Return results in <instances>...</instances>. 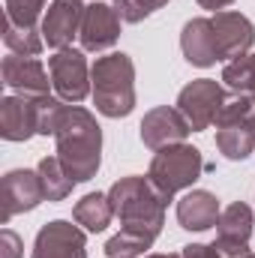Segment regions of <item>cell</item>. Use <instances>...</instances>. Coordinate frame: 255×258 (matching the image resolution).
Returning a JSON list of instances; mask_svg holds the SVG:
<instances>
[{
	"label": "cell",
	"mask_w": 255,
	"mask_h": 258,
	"mask_svg": "<svg viewBox=\"0 0 255 258\" xmlns=\"http://www.w3.org/2000/svg\"><path fill=\"white\" fill-rule=\"evenodd\" d=\"M183 258H225L213 243H189V246H183Z\"/></svg>",
	"instance_id": "cell-29"
},
{
	"label": "cell",
	"mask_w": 255,
	"mask_h": 258,
	"mask_svg": "<svg viewBox=\"0 0 255 258\" xmlns=\"http://www.w3.org/2000/svg\"><path fill=\"white\" fill-rule=\"evenodd\" d=\"M0 255L3 258H24V240L12 228H3L0 231Z\"/></svg>",
	"instance_id": "cell-28"
},
{
	"label": "cell",
	"mask_w": 255,
	"mask_h": 258,
	"mask_svg": "<svg viewBox=\"0 0 255 258\" xmlns=\"http://www.w3.org/2000/svg\"><path fill=\"white\" fill-rule=\"evenodd\" d=\"M90 96L102 117H129L135 108V63L123 51L102 54L90 66Z\"/></svg>",
	"instance_id": "cell-3"
},
{
	"label": "cell",
	"mask_w": 255,
	"mask_h": 258,
	"mask_svg": "<svg viewBox=\"0 0 255 258\" xmlns=\"http://www.w3.org/2000/svg\"><path fill=\"white\" fill-rule=\"evenodd\" d=\"M72 219H75L84 231H90V234L105 231V228L111 225V219H114V207H111L108 192H87L75 207H72Z\"/></svg>",
	"instance_id": "cell-18"
},
{
	"label": "cell",
	"mask_w": 255,
	"mask_h": 258,
	"mask_svg": "<svg viewBox=\"0 0 255 258\" xmlns=\"http://www.w3.org/2000/svg\"><path fill=\"white\" fill-rule=\"evenodd\" d=\"M3 42L18 57H36L45 48L39 27H24V24H12V21H6V27H3Z\"/></svg>",
	"instance_id": "cell-21"
},
{
	"label": "cell",
	"mask_w": 255,
	"mask_h": 258,
	"mask_svg": "<svg viewBox=\"0 0 255 258\" xmlns=\"http://www.w3.org/2000/svg\"><path fill=\"white\" fill-rule=\"evenodd\" d=\"M168 0H114L111 6L117 9V15L126 21V24H138L144 18H150L156 9H162Z\"/></svg>",
	"instance_id": "cell-27"
},
{
	"label": "cell",
	"mask_w": 255,
	"mask_h": 258,
	"mask_svg": "<svg viewBox=\"0 0 255 258\" xmlns=\"http://www.w3.org/2000/svg\"><path fill=\"white\" fill-rule=\"evenodd\" d=\"M243 258H255V252H246V255H243Z\"/></svg>",
	"instance_id": "cell-32"
},
{
	"label": "cell",
	"mask_w": 255,
	"mask_h": 258,
	"mask_svg": "<svg viewBox=\"0 0 255 258\" xmlns=\"http://www.w3.org/2000/svg\"><path fill=\"white\" fill-rule=\"evenodd\" d=\"M189 132L192 129L186 123V117L177 108H171V105H156L141 120V141L150 150H162V147H171V144H183Z\"/></svg>",
	"instance_id": "cell-14"
},
{
	"label": "cell",
	"mask_w": 255,
	"mask_h": 258,
	"mask_svg": "<svg viewBox=\"0 0 255 258\" xmlns=\"http://www.w3.org/2000/svg\"><path fill=\"white\" fill-rule=\"evenodd\" d=\"M84 0H51L45 15H42V39L48 48L60 51V48H69L72 39L81 33V18H84Z\"/></svg>",
	"instance_id": "cell-10"
},
{
	"label": "cell",
	"mask_w": 255,
	"mask_h": 258,
	"mask_svg": "<svg viewBox=\"0 0 255 258\" xmlns=\"http://www.w3.org/2000/svg\"><path fill=\"white\" fill-rule=\"evenodd\" d=\"M234 0H198V6L201 9H210V12H222V9H228Z\"/></svg>",
	"instance_id": "cell-30"
},
{
	"label": "cell",
	"mask_w": 255,
	"mask_h": 258,
	"mask_svg": "<svg viewBox=\"0 0 255 258\" xmlns=\"http://www.w3.org/2000/svg\"><path fill=\"white\" fill-rule=\"evenodd\" d=\"M147 258H183L180 252H153V255H147Z\"/></svg>",
	"instance_id": "cell-31"
},
{
	"label": "cell",
	"mask_w": 255,
	"mask_h": 258,
	"mask_svg": "<svg viewBox=\"0 0 255 258\" xmlns=\"http://www.w3.org/2000/svg\"><path fill=\"white\" fill-rule=\"evenodd\" d=\"M108 198H111L114 216L120 219V228H135L150 237H159L165 225L168 198L150 183V177H138V174L120 177L108 189Z\"/></svg>",
	"instance_id": "cell-2"
},
{
	"label": "cell",
	"mask_w": 255,
	"mask_h": 258,
	"mask_svg": "<svg viewBox=\"0 0 255 258\" xmlns=\"http://www.w3.org/2000/svg\"><path fill=\"white\" fill-rule=\"evenodd\" d=\"M120 24H123V18L117 15L114 6L93 0L81 18V33H78L81 48L84 51H108L120 39Z\"/></svg>",
	"instance_id": "cell-13"
},
{
	"label": "cell",
	"mask_w": 255,
	"mask_h": 258,
	"mask_svg": "<svg viewBox=\"0 0 255 258\" xmlns=\"http://www.w3.org/2000/svg\"><path fill=\"white\" fill-rule=\"evenodd\" d=\"M66 102L60 96H36L33 99V111H36V135H51L57 132V123H60V114H63Z\"/></svg>",
	"instance_id": "cell-25"
},
{
	"label": "cell",
	"mask_w": 255,
	"mask_h": 258,
	"mask_svg": "<svg viewBox=\"0 0 255 258\" xmlns=\"http://www.w3.org/2000/svg\"><path fill=\"white\" fill-rule=\"evenodd\" d=\"M30 258H87V231L78 222L54 219L36 231Z\"/></svg>",
	"instance_id": "cell-8"
},
{
	"label": "cell",
	"mask_w": 255,
	"mask_h": 258,
	"mask_svg": "<svg viewBox=\"0 0 255 258\" xmlns=\"http://www.w3.org/2000/svg\"><path fill=\"white\" fill-rule=\"evenodd\" d=\"M45 6H48V0H6V21L24 24V27H39Z\"/></svg>",
	"instance_id": "cell-26"
},
{
	"label": "cell",
	"mask_w": 255,
	"mask_h": 258,
	"mask_svg": "<svg viewBox=\"0 0 255 258\" xmlns=\"http://www.w3.org/2000/svg\"><path fill=\"white\" fill-rule=\"evenodd\" d=\"M0 72H3V84L18 96L36 99V96H48V90H51V72L45 69L39 57L9 54V57H3Z\"/></svg>",
	"instance_id": "cell-12"
},
{
	"label": "cell",
	"mask_w": 255,
	"mask_h": 258,
	"mask_svg": "<svg viewBox=\"0 0 255 258\" xmlns=\"http://www.w3.org/2000/svg\"><path fill=\"white\" fill-rule=\"evenodd\" d=\"M201 171H204L201 150L183 141V144H171V147L156 150V156L150 159L147 177H150V183L159 192L171 201L177 192L189 189L192 183L201 177Z\"/></svg>",
	"instance_id": "cell-4"
},
{
	"label": "cell",
	"mask_w": 255,
	"mask_h": 258,
	"mask_svg": "<svg viewBox=\"0 0 255 258\" xmlns=\"http://www.w3.org/2000/svg\"><path fill=\"white\" fill-rule=\"evenodd\" d=\"M252 207L243 204V201H234L228 204L222 213H219V222H216V249L225 258H243L249 252V237H252Z\"/></svg>",
	"instance_id": "cell-9"
},
{
	"label": "cell",
	"mask_w": 255,
	"mask_h": 258,
	"mask_svg": "<svg viewBox=\"0 0 255 258\" xmlns=\"http://www.w3.org/2000/svg\"><path fill=\"white\" fill-rule=\"evenodd\" d=\"M180 51L192 66H213L219 60V48H216V33H213V21L210 18H189L180 30Z\"/></svg>",
	"instance_id": "cell-15"
},
{
	"label": "cell",
	"mask_w": 255,
	"mask_h": 258,
	"mask_svg": "<svg viewBox=\"0 0 255 258\" xmlns=\"http://www.w3.org/2000/svg\"><path fill=\"white\" fill-rule=\"evenodd\" d=\"M48 72H51L54 96H60L63 102L78 105L90 96V66H87L84 51L72 45L54 51V57H48Z\"/></svg>",
	"instance_id": "cell-6"
},
{
	"label": "cell",
	"mask_w": 255,
	"mask_h": 258,
	"mask_svg": "<svg viewBox=\"0 0 255 258\" xmlns=\"http://www.w3.org/2000/svg\"><path fill=\"white\" fill-rule=\"evenodd\" d=\"M54 141H57V156L75 183H87L96 177L102 165V129L87 108L66 102Z\"/></svg>",
	"instance_id": "cell-1"
},
{
	"label": "cell",
	"mask_w": 255,
	"mask_h": 258,
	"mask_svg": "<svg viewBox=\"0 0 255 258\" xmlns=\"http://www.w3.org/2000/svg\"><path fill=\"white\" fill-rule=\"evenodd\" d=\"M216 147L225 159L243 162L255 150V123H237V126L216 129Z\"/></svg>",
	"instance_id": "cell-19"
},
{
	"label": "cell",
	"mask_w": 255,
	"mask_h": 258,
	"mask_svg": "<svg viewBox=\"0 0 255 258\" xmlns=\"http://www.w3.org/2000/svg\"><path fill=\"white\" fill-rule=\"evenodd\" d=\"M222 84L231 93H243V96H255V54H243L237 60H228L222 69Z\"/></svg>",
	"instance_id": "cell-23"
},
{
	"label": "cell",
	"mask_w": 255,
	"mask_h": 258,
	"mask_svg": "<svg viewBox=\"0 0 255 258\" xmlns=\"http://www.w3.org/2000/svg\"><path fill=\"white\" fill-rule=\"evenodd\" d=\"M225 87L213 78H195L177 93V111L186 117L192 132H204L216 123V114L225 102Z\"/></svg>",
	"instance_id": "cell-5"
},
{
	"label": "cell",
	"mask_w": 255,
	"mask_h": 258,
	"mask_svg": "<svg viewBox=\"0 0 255 258\" xmlns=\"http://www.w3.org/2000/svg\"><path fill=\"white\" fill-rule=\"evenodd\" d=\"M219 198L207 189H189L177 201V222L180 228L186 231H207V228H216L219 222Z\"/></svg>",
	"instance_id": "cell-17"
},
{
	"label": "cell",
	"mask_w": 255,
	"mask_h": 258,
	"mask_svg": "<svg viewBox=\"0 0 255 258\" xmlns=\"http://www.w3.org/2000/svg\"><path fill=\"white\" fill-rule=\"evenodd\" d=\"M36 171H39V177H42V186H45V198H48V201H63V198L72 195L75 180H72V174L66 171V165L60 162L57 153L39 159Z\"/></svg>",
	"instance_id": "cell-20"
},
{
	"label": "cell",
	"mask_w": 255,
	"mask_h": 258,
	"mask_svg": "<svg viewBox=\"0 0 255 258\" xmlns=\"http://www.w3.org/2000/svg\"><path fill=\"white\" fill-rule=\"evenodd\" d=\"M252 102H255V96H252Z\"/></svg>",
	"instance_id": "cell-33"
},
{
	"label": "cell",
	"mask_w": 255,
	"mask_h": 258,
	"mask_svg": "<svg viewBox=\"0 0 255 258\" xmlns=\"http://www.w3.org/2000/svg\"><path fill=\"white\" fill-rule=\"evenodd\" d=\"M213 33H216V48H219V60H237L243 54H249L255 45V24L234 9H222L213 12Z\"/></svg>",
	"instance_id": "cell-11"
},
{
	"label": "cell",
	"mask_w": 255,
	"mask_h": 258,
	"mask_svg": "<svg viewBox=\"0 0 255 258\" xmlns=\"http://www.w3.org/2000/svg\"><path fill=\"white\" fill-rule=\"evenodd\" d=\"M45 198V186H42V177L39 171L33 168H12L3 174V183H0V204H3V213H0V222L9 225L18 213H30L36 210Z\"/></svg>",
	"instance_id": "cell-7"
},
{
	"label": "cell",
	"mask_w": 255,
	"mask_h": 258,
	"mask_svg": "<svg viewBox=\"0 0 255 258\" xmlns=\"http://www.w3.org/2000/svg\"><path fill=\"white\" fill-rule=\"evenodd\" d=\"M237 123H255V102H252V96L228 93L222 108H219V114H216V129L237 126Z\"/></svg>",
	"instance_id": "cell-24"
},
{
	"label": "cell",
	"mask_w": 255,
	"mask_h": 258,
	"mask_svg": "<svg viewBox=\"0 0 255 258\" xmlns=\"http://www.w3.org/2000/svg\"><path fill=\"white\" fill-rule=\"evenodd\" d=\"M0 135L3 141H30L36 135V111L27 96H3L0 99Z\"/></svg>",
	"instance_id": "cell-16"
},
{
	"label": "cell",
	"mask_w": 255,
	"mask_h": 258,
	"mask_svg": "<svg viewBox=\"0 0 255 258\" xmlns=\"http://www.w3.org/2000/svg\"><path fill=\"white\" fill-rule=\"evenodd\" d=\"M156 237L144 234V231H135V228H120L114 237H108L105 243V255L108 258H141L150 246H153Z\"/></svg>",
	"instance_id": "cell-22"
}]
</instances>
